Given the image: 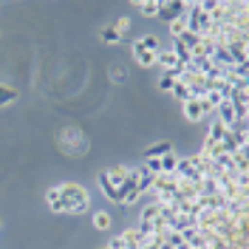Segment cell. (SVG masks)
Masks as SVG:
<instances>
[{"mask_svg":"<svg viewBox=\"0 0 249 249\" xmlns=\"http://www.w3.org/2000/svg\"><path fill=\"white\" fill-rule=\"evenodd\" d=\"M62 193V201H65V213L68 215H77V213H85L91 207V193L85 190L77 181H65V184H57Z\"/></svg>","mask_w":249,"mask_h":249,"instance_id":"6da1fadb","label":"cell"},{"mask_svg":"<svg viewBox=\"0 0 249 249\" xmlns=\"http://www.w3.org/2000/svg\"><path fill=\"white\" fill-rule=\"evenodd\" d=\"M60 147L68 156H85L88 153V139L79 127H65L60 133Z\"/></svg>","mask_w":249,"mask_h":249,"instance_id":"7a4b0ae2","label":"cell"},{"mask_svg":"<svg viewBox=\"0 0 249 249\" xmlns=\"http://www.w3.org/2000/svg\"><path fill=\"white\" fill-rule=\"evenodd\" d=\"M187 6L190 3H181V0H173V3H159V20H164L167 26H170L176 17H184V12H187Z\"/></svg>","mask_w":249,"mask_h":249,"instance_id":"3957f363","label":"cell"},{"mask_svg":"<svg viewBox=\"0 0 249 249\" xmlns=\"http://www.w3.org/2000/svg\"><path fill=\"white\" fill-rule=\"evenodd\" d=\"M181 110H184L187 122H201L204 116H207V113H204V102L198 99V96H190L184 105H181Z\"/></svg>","mask_w":249,"mask_h":249,"instance_id":"277c9868","label":"cell"},{"mask_svg":"<svg viewBox=\"0 0 249 249\" xmlns=\"http://www.w3.org/2000/svg\"><path fill=\"white\" fill-rule=\"evenodd\" d=\"M133 60L139 62L142 68H153V65H156V54H153V51H147V48L136 40V43H133Z\"/></svg>","mask_w":249,"mask_h":249,"instance_id":"5b68a950","label":"cell"},{"mask_svg":"<svg viewBox=\"0 0 249 249\" xmlns=\"http://www.w3.org/2000/svg\"><path fill=\"white\" fill-rule=\"evenodd\" d=\"M96 181H99V187H102V193H105V198L113 204H122V196H119V190L110 184V178H108V173L102 170L99 176H96Z\"/></svg>","mask_w":249,"mask_h":249,"instance_id":"8992f818","label":"cell"},{"mask_svg":"<svg viewBox=\"0 0 249 249\" xmlns=\"http://www.w3.org/2000/svg\"><path fill=\"white\" fill-rule=\"evenodd\" d=\"M119 238V244H122L124 249H142V241H144V235L133 227V230H124L122 235H116Z\"/></svg>","mask_w":249,"mask_h":249,"instance_id":"52a82bcc","label":"cell"},{"mask_svg":"<svg viewBox=\"0 0 249 249\" xmlns=\"http://www.w3.org/2000/svg\"><path fill=\"white\" fill-rule=\"evenodd\" d=\"M46 201H48V210L51 213H65V201H62V193H60V187H48L46 190Z\"/></svg>","mask_w":249,"mask_h":249,"instance_id":"ba28073f","label":"cell"},{"mask_svg":"<svg viewBox=\"0 0 249 249\" xmlns=\"http://www.w3.org/2000/svg\"><path fill=\"white\" fill-rule=\"evenodd\" d=\"M156 62H159V65H161L164 71H173L176 65H181V62H178V57L173 54V48H161V51L156 54Z\"/></svg>","mask_w":249,"mask_h":249,"instance_id":"9c48e42d","label":"cell"},{"mask_svg":"<svg viewBox=\"0 0 249 249\" xmlns=\"http://www.w3.org/2000/svg\"><path fill=\"white\" fill-rule=\"evenodd\" d=\"M110 224H113V218H110V213H105V210H96V213H93V227H96L99 232H105V230H110Z\"/></svg>","mask_w":249,"mask_h":249,"instance_id":"30bf717a","label":"cell"},{"mask_svg":"<svg viewBox=\"0 0 249 249\" xmlns=\"http://www.w3.org/2000/svg\"><path fill=\"white\" fill-rule=\"evenodd\" d=\"M173 147H170V142H156L153 147H147L144 150V159H161L164 153H170Z\"/></svg>","mask_w":249,"mask_h":249,"instance_id":"8fae6325","label":"cell"},{"mask_svg":"<svg viewBox=\"0 0 249 249\" xmlns=\"http://www.w3.org/2000/svg\"><path fill=\"white\" fill-rule=\"evenodd\" d=\"M159 3H161V0H139L136 9H139L144 17H156L159 15Z\"/></svg>","mask_w":249,"mask_h":249,"instance_id":"7c38bea8","label":"cell"},{"mask_svg":"<svg viewBox=\"0 0 249 249\" xmlns=\"http://www.w3.org/2000/svg\"><path fill=\"white\" fill-rule=\"evenodd\" d=\"M99 37H102V43H105V46H116V43L122 40V34L113 29V26H105V29L99 31Z\"/></svg>","mask_w":249,"mask_h":249,"instance_id":"4fadbf2b","label":"cell"},{"mask_svg":"<svg viewBox=\"0 0 249 249\" xmlns=\"http://www.w3.org/2000/svg\"><path fill=\"white\" fill-rule=\"evenodd\" d=\"M167 29H170V37H173V40H178L181 34H187V15H184V17H176Z\"/></svg>","mask_w":249,"mask_h":249,"instance_id":"5bb4252c","label":"cell"},{"mask_svg":"<svg viewBox=\"0 0 249 249\" xmlns=\"http://www.w3.org/2000/svg\"><path fill=\"white\" fill-rule=\"evenodd\" d=\"M176 82H178V77H176L173 71H161V77H159V91H173Z\"/></svg>","mask_w":249,"mask_h":249,"instance_id":"9a60e30c","label":"cell"},{"mask_svg":"<svg viewBox=\"0 0 249 249\" xmlns=\"http://www.w3.org/2000/svg\"><path fill=\"white\" fill-rule=\"evenodd\" d=\"M159 215H161V207H159V201H153L150 207H144V210H142V221H144V224H153Z\"/></svg>","mask_w":249,"mask_h":249,"instance_id":"2e32d148","label":"cell"},{"mask_svg":"<svg viewBox=\"0 0 249 249\" xmlns=\"http://www.w3.org/2000/svg\"><path fill=\"white\" fill-rule=\"evenodd\" d=\"M159 161H161V173H176V164H178V156L173 153H164L161 156V159H159Z\"/></svg>","mask_w":249,"mask_h":249,"instance_id":"e0dca14e","label":"cell"},{"mask_svg":"<svg viewBox=\"0 0 249 249\" xmlns=\"http://www.w3.org/2000/svg\"><path fill=\"white\" fill-rule=\"evenodd\" d=\"M15 99H17V91H15V88H9V85H0V108L12 105Z\"/></svg>","mask_w":249,"mask_h":249,"instance_id":"ac0fdd59","label":"cell"},{"mask_svg":"<svg viewBox=\"0 0 249 249\" xmlns=\"http://www.w3.org/2000/svg\"><path fill=\"white\" fill-rule=\"evenodd\" d=\"M173 96H176V99H181V105H184L187 99H190V96H193V93H190V88H187L184 82H181V79H178V82H176V85H173Z\"/></svg>","mask_w":249,"mask_h":249,"instance_id":"d6986e66","label":"cell"},{"mask_svg":"<svg viewBox=\"0 0 249 249\" xmlns=\"http://www.w3.org/2000/svg\"><path fill=\"white\" fill-rule=\"evenodd\" d=\"M139 43L147 48V51H153V54H159V51H161V46H159V37H153V34H144V37H139Z\"/></svg>","mask_w":249,"mask_h":249,"instance_id":"ffe728a7","label":"cell"},{"mask_svg":"<svg viewBox=\"0 0 249 249\" xmlns=\"http://www.w3.org/2000/svg\"><path fill=\"white\" fill-rule=\"evenodd\" d=\"M124 79H127V71H124L122 65H113V68H110V82H116V85H122Z\"/></svg>","mask_w":249,"mask_h":249,"instance_id":"44dd1931","label":"cell"},{"mask_svg":"<svg viewBox=\"0 0 249 249\" xmlns=\"http://www.w3.org/2000/svg\"><path fill=\"white\" fill-rule=\"evenodd\" d=\"M113 29H116V31H119V34L124 37V31L130 29V17H127V15H122L119 20H116V26H113Z\"/></svg>","mask_w":249,"mask_h":249,"instance_id":"7402d4cb","label":"cell"},{"mask_svg":"<svg viewBox=\"0 0 249 249\" xmlns=\"http://www.w3.org/2000/svg\"><path fill=\"white\" fill-rule=\"evenodd\" d=\"M105 249H110V247H105Z\"/></svg>","mask_w":249,"mask_h":249,"instance_id":"603a6c76","label":"cell"}]
</instances>
